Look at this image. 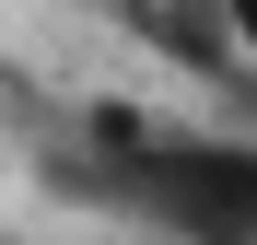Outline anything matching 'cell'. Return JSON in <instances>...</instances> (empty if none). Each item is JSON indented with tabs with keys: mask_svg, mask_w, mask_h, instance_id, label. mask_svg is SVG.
I'll use <instances>...</instances> for the list:
<instances>
[{
	"mask_svg": "<svg viewBox=\"0 0 257 245\" xmlns=\"http://www.w3.org/2000/svg\"><path fill=\"white\" fill-rule=\"evenodd\" d=\"M105 198L152 233H187V245H257V140L152 129L105 163Z\"/></svg>",
	"mask_w": 257,
	"mask_h": 245,
	"instance_id": "1",
	"label": "cell"
},
{
	"mask_svg": "<svg viewBox=\"0 0 257 245\" xmlns=\"http://www.w3.org/2000/svg\"><path fill=\"white\" fill-rule=\"evenodd\" d=\"M222 24H234V59H257V0H222Z\"/></svg>",
	"mask_w": 257,
	"mask_h": 245,
	"instance_id": "2",
	"label": "cell"
}]
</instances>
